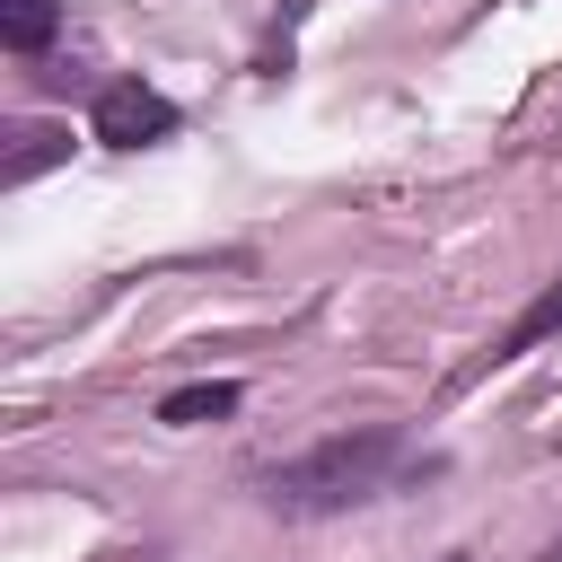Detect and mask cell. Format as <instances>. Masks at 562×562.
<instances>
[{
	"mask_svg": "<svg viewBox=\"0 0 562 562\" xmlns=\"http://www.w3.org/2000/svg\"><path fill=\"white\" fill-rule=\"evenodd\" d=\"M386 465H395V430H342V439H316L307 457H290V465H272L263 474V501L272 509H290V518H325V509H351V501H369L378 483H386Z\"/></svg>",
	"mask_w": 562,
	"mask_h": 562,
	"instance_id": "1",
	"label": "cell"
},
{
	"mask_svg": "<svg viewBox=\"0 0 562 562\" xmlns=\"http://www.w3.org/2000/svg\"><path fill=\"white\" fill-rule=\"evenodd\" d=\"M176 132V105L158 97V88H140V79H114L105 97H97V140H114V149H140V140H167Z\"/></svg>",
	"mask_w": 562,
	"mask_h": 562,
	"instance_id": "2",
	"label": "cell"
},
{
	"mask_svg": "<svg viewBox=\"0 0 562 562\" xmlns=\"http://www.w3.org/2000/svg\"><path fill=\"white\" fill-rule=\"evenodd\" d=\"M553 334H562V281H544V290L527 299V316L492 342V360H527V351H536V342H553Z\"/></svg>",
	"mask_w": 562,
	"mask_h": 562,
	"instance_id": "3",
	"label": "cell"
},
{
	"mask_svg": "<svg viewBox=\"0 0 562 562\" xmlns=\"http://www.w3.org/2000/svg\"><path fill=\"white\" fill-rule=\"evenodd\" d=\"M220 413H237V386H228V378H202V386H176V395L158 404V422H184V430H193V422H220Z\"/></svg>",
	"mask_w": 562,
	"mask_h": 562,
	"instance_id": "4",
	"label": "cell"
},
{
	"mask_svg": "<svg viewBox=\"0 0 562 562\" xmlns=\"http://www.w3.org/2000/svg\"><path fill=\"white\" fill-rule=\"evenodd\" d=\"M0 35H9V53L53 44V0H0Z\"/></svg>",
	"mask_w": 562,
	"mask_h": 562,
	"instance_id": "5",
	"label": "cell"
},
{
	"mask_svg": "<svg viewBox=\"0 0 562 562\" xmlns=\"http://www.w3.org/2000/svg\"><path fill=\"white\" fill-rule=\"evenodd\" d=\"M18 140H26V149L9 158V184H26V176H35L44 158H53V132H18Z\"/></svg>",
	"mask_w": 562,
	"mask_h": 562,
	"instance_id": "6",
	"label": "cell"
},
{
	"mask_svg": "<svg viewBox=\"0 0 562 562\" xmlns=\"http://www.w3.org/2000/svg\"><path fill=\"white\" fill-rule=\"evenodd\" d=\"M553 562H562V544H553Z\"/></svg>",
	"mask_w": 562,
	"mask_h": 562,
	"instance_id": "7",
	"label": "cell"
}]
</instances>
